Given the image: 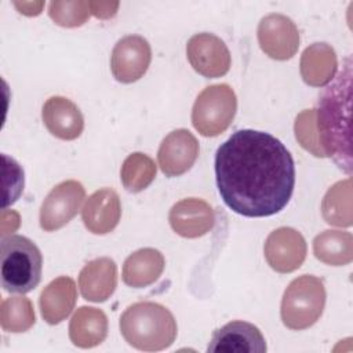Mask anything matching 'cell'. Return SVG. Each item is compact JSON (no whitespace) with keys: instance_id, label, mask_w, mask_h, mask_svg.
<instances>
[{"instance_id":"6da1fadb","label":"cell","mask_w":353,"mask_h":353,"mask_svg":"<svg viewBox=\"0 0 353 353\" xmlns=\"http://www.w3.org/2000/svg\"><path fill=\"white\" fill-rule=\"evenodd\" d=\"M215 178L232 211L250 218L270 216L291 199L295 165L287 148L269 132L239 130L216 150Z\"/></svg>"},{"instance_id":"7a4b0ae2","label":"cell","mask_w":353,"mask_h":353,"mask_svg":"<svg viewBox=\"0 0 353 353\" xmlns=\"http://www.w3.org/2000/svg\"><path fill=\"white\" fill-rule=\"evenodd\" d=\"M350 61L343 72L325 88L316 110V124L327 157L350 174Z\"/></svg>"},{"instance_id":"3957f363","label":"cell","mask_w":353,"mask_h":353,"mask_svg":"<svg viewBox=\"0 0 353 353\" xmlns=\"http://www.w3.org/2000/svg\"><path fill=\"white\" fill-rule=\"evenodd\" d=\"M172 313L156 302H137L120 317V332L135 349L156 352L170 347L176 338Z\"/></svg>"},{"instance_id":"277c9868","label":"cell","mask_w":353,"mask_h":353,"mask_svg":"<svg viewBox=\"0 0 353 353\" xmlns=\"http://www.w3.org/2000/svg\"><path fill=\"white\" fill-rule=\"evenodd\" d=\"M43 258L37 245L28 237L14 234L0 243V274L4 291L25 294L41 279Z\"/></svg>"},{"instance_id":"5b68a950","label":"cell","mask_w":353,"mask_h":353,"mask_svg":"<svg viewBox=\"0 0 353 353\" xmlns=\"http://www.w3.org/2000/svg\"><path fill=\"white\" fill-rule=\"evenodd\" d=\"M325 288L320 279L303 274L290 283L281 299V320L291 330L312 327L323 314Z\"/></svg>"},{"instance_id":"8992f818","label":"cell","mask_w":353,"mask_h":353,"mask_svg":"<svg viewBox=\"0 0 353 353\" xmlns=\"http://www.w3.org/2000/svg\"><path fill=\"white\" fill-rule=\"evenodd\" d=\"M237 110L236 94L228 84L204 88L192 109L193 127L204 137H216L233 121Z\"/></svg>"},{"instance_id":"52a82bcc","label":"cell","mask_w":353,"mask_h":353,"mask_svg":"<svg viewBox=\"0 0 353 353\" xmlns=\"http://www.w3.org/2000/svg\"><path fill=\"white\" fill-rule=\"evenodd\" d=\"M84 196V188L77 181H65L57 185L41 204V229L46 232H54L65 226L77 214Z\"/></svg>"},{"instance_id":"ba28073f","label":"cell","mask_w":353,"mask_h":353,"mask_svg":"<svg viewBox=\"0 0 353 353\" xmlns=\"http://www.w3.org/2000/svg\"><path fill=\"white\" fill-rule=\"evenodd\" d=\"M152 59V50L146 39L131 34L120 39L110 57V69L120 83H134L148 70Z\"/></svg>"},{"instance_id":"9c48e42d","label":"cell","mask_w":353,"mask_h":353,"mask_svg":"<svg viewBox=\"0 0 353 353\" xmlns=\"http://www.w3.org/2000/svg\"><path fill=\"white\" fill-rule=\"evenodd\" d=\"M186 55L192 68L204 77H221L230 68V52L226 44L212 33L192 36L186 44Z\"/></svg>"},{"instance_id":"30bf717a","label":"cell","mask_w":353,"mask_h":353,"mask_svg":"<svg viewBox=\"0 0 353 353\" xmlns=\"http://www.w3.org/2000/svg\"><path fill=\"white\" fill-rule=\"evenodd\" d=\"M258 41L266 55L277 61H285L298 51L299 32L288 17L269 14L258 25Z\"/></svg>"},{"instance_id":"8fae6325","label":"cell","mask_w":353,"mask_h":353,"mask_svg":"<svg viewBox=\"0 0 353 353\" xmlns=\"http://www.w3.org/2000/svg\"><path fill=\"white\" fill-rule=\"evenodd\" d=\"M263 251L273 270L290 273L303 263L306 258V241L298 230L284 226L273 230L268 236Z\"/></svg>"},{"instance_id":"7c38bea8","label":"cell","mask_w":353,"mask_h":353,"mask_svg":"<svg viewBox=\"0 0 353 353\" xmlns=\"http://www.w3.org/2000/svg\"><path fill=\"white\" fill-rule=\"evenodd\" d=\"M266 349V341L258 327L247 321L234 320L215 330L207 352L265 353Z\"/></svg>"},{"instance_id":"4fadbf2b","label":"cell","mask_w":353,"mask_h":353,"mask_svg":"<svg viewBox=\"0 0 353 353\" xmlns=\"http://www.w3.org/2000/svg\"><path fill=\"white\" fill-rule=\"evenodd\" d=\"M199 156V142L194 135L179 128L170 132L157 153L159 165L167 176H179L189 171Z\"/></svg>"},{"instance_id":"5bb4252c","label":"cell","mask_w":353,"mask_h":353,"mask_svg":"<svg viewBox=\"0 0 353 353\" xmlns=\"http://www.w3.org/2000/svg\"><path fill=\"white\" fill-rule=\"evenodd\" d=\"M175 233L186 239H196L210 232L215 222L212 207L201 199H185L172 205L168 215Z\"/></svg>"},{"instance_id":"9a60e30c","label":"cell","mask_w":353,"mask_h":353,"mask_svg":"<svg viewBox=\"0 0 353 353\" xmlns=\"http://www.w3.org/2000/svg\"><path fill=\"white\" fill-rule=\"evenodd\" d=\"M121 216V204L113 189L105 188L94 192L81 210L84 226L94 234L112 232Z\"/></svg>"},{"instance_id":"2e32d148","label":"cell","mask_w":353,"mask_h":353,"mask_svg":"<svg viewBox=\"0 0 353 353\" xmlns=\"http://www.w3.org/2000/svg\"><path fill=\"white\" fill-rule=\"evenodd\" d=\"M41 117L47 130L57 138L73 141L84 128L80 109L65 97H51L43 106Z\"/></svg>"},{"instance_id":"e0dca14e","label":"cell","mask_w":353,"mask_h":353,"mask_svg":"<svg viewBox=\"0 0 353 353\" xmlns=\"http://www.w3.org/2000/svg\"><path fill=\"white\" fill-rule=\"evenodd\" d=\"M117 284V268L110 258L90 261L79 274V287L84 299L103 302L114 292Z\"/></svg>"},{"instance_id":"ac0fdd59","label":"cell","mask_w":353,"mask_h":353,"mask_svg":"<svg viewBox=\"0 0 353 353\" xmlns=\"http://www.w3.org/2000/svg\"><path fill=\"white\" fill-rule=\"evenodd\" d=\"M77 299L76 284L70 277L52 280L40 294V312L48 324H58L73 310Z\"/></svg>"},{"instance_id":"d6986e66","label":"cell","mask_w":353,"mask_h":353,"mask_svg":"<svg viewBox=\"0 0 353 353\" xmlns=\"http://www.w3.org/2000/svg\"><path fill=\"white\" fill-rule=\"evenodd\" d=\"M335 51L327 43H314L305 48L301 57V76L312 87L328 84L336 73Z\"/></svg>"},{"instance_id":"ffe728a7","label":"cell","mask_w":353,"mask_h":353,"mask_svg":"<svg viewBox=\"0 0 353 353\" xmlns=\"http://www.w3.org/2000/svg\"><path fill=\"white\" fill-rule=\"evenodd\" d=\"M108 335L106 314L97 307L81 306L69 324V338L73 345L88 349L98 346Z\"/></svg>"},{"instance_id":"44dd1931","label":"cell","mask_w":353,"mask_h":353,"mask_svg":"<svg viewBox=\"0 0 353 353\" xmlns=\"http://www.w3.org/2000/svg\"><path fill=\"white\" fill-rule=\"evenodd\" d=\"M164 256L154 248H141L131 254L123 265V281L134 288L154 283L164 270Z\"/></svg>"},{"instance_id":"7402d4cb","label":"cell","mask_w":353,"mask_h":353,"mask_svg":"<svg viewBox=\"0 0 353 353\" xmlns=\"http://www.w3.org/2000/svg\"><path fill=\"white\" fill-rule=\"evenodd\" d=\"M313 251L319 261L343 266L353 258V237L349 232L324 230L313 240Z\"/></svg>"},{"instance_id":"603a6c76","label":"cell","mask_w":353,"mask_h":353,"mask_svg":"<svg viewBox=\"0 0 353 353\" xmlns=\"http://www.w3.org/2000/svg\"><path fill=\"white\" fill-rule=\"evenodd\" d=\"M352 189L350 179L335 183L321 203L323 216L327 223L335 226L352 225Z\"/></svg>"},{"instance_id":"cb8c5ba5","label":"cell","mask_w":353,"mask_h":353,"mask_svg":"<svg viewBox=\"0 0 353 353\" xmlns=\"http://www.w3.org/2000/svg\"><path fill=\"white\" fill-rule=\"evenodd\" d=\"M154 176V161L149 156L139 152L130 154L124 160L120 171L123 186L131 193H138L146 189L153 182Z\"/></svg>"},{"instance_id":"d4e9b609","label":"cell","mask_w":353,"mask_h":353,"mask_svg":"<svg viewBox=\"0 0 353 353\" xmlns=\"http://www.w3.org/2000/svg\"><path fill=\"white\" fill-rule=\"evenodd\" d=\"M0 324L7 332H25L34 324L32 302L25 296H10L1 302Z\"/></svg>"},{"instance_id":"484cf974","label":"cell","mask_w":353,"mask_h":353,"mask_svg":"<svg viewBox=\"0 0 353 353\" xmlns=\"http://www.w3.org/2000/svg\"><path fill=\"white\" fill-rule=\"evenodd\" d=\"M294 131L296 141L305 150L310 152L316 157H327L317 132L316 109H306L301 112L295 119Z\"/></svg>"},{"instance_id":"4316f807","label":"cell","mask_w":353,"mask_h":353,"mask_svg":"<svg viewBox=\"0 0 353 353\" xmlns=\"http://www.w3.org/2000/svg\"><path fill=\"white\" fill-rule=\"evenodd\" d=\"M88 1H51L48 6L50 18L59 26H81L90 17Z\"/></svg>"},{"instance_id":"83f0119b","label":"cell","mask_w":353,"mask_h":353,"mask_svg":"<svg viewBox=\"0 0 353 353\" xmlns=\"http://www.w3.org/2000/svg\"><path fill=\"white\" fill-rule=\"evenodd\" d=\"M90 4V11L92 15L101 19H109L116 15L119 3H110V1H88Z\"/></svg>"},{"instance_id":"f1b7e54d","label":"cell","mask_w":353,"mask_h":353,"mask_svg":"<svg viewBox=\"0 0 353 353\" xmlns=\"http://www.w3.org/2000/svg\"><path fill=\"white\" fill-rule=\"evenodd\" d=\"M14 6L19 10L21 14L32 17V15H39L41 12V8H43L44 3L43 1H29V3H25V1L18 3V1H15Z\"/></svg>"}]
</instances>
